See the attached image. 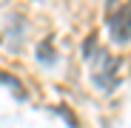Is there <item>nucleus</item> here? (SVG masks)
Returning <instances> with one entry per match:
<instances>
[{"mask_svg":"<svg viewBox=\"0 0 131 128\" xmlns=\"http://www.w3.org/2000/svg\"><path fill=\"white\" fill-rule=\"evenodd\" d=\"M6 3H9V0H0V6H6Z\"/></svg>","mask_w":131,"mask_h":128,"instance_id":"nucleus-4","label":"nucleus"},{"mask_svg":"<svg viewBox=\"0 0 131 128\" xmlns=\"http://www.w3.org/2000/svg\"><path fill=\"white\" fill-rule=\"evenodd\" d=\"M108 23V34H111V40L117 43V46H125V43L131 40V0H125L123 6L111 9L105 17Z\"/></svg>","mask_w":131,"mask_h":128,"instance_id":"nucleus-1","label":"nucleus"},{"mask_svg":"<svg viewBox=\"0 0 131 128\" xmlns=\"http://www.w3.org/2000/svg\"><path fill=\"white\" fill-rule=\"evenodd\" d=\"M37 60H40V63H46V66L57 60V54H54V46H51V37H49L46 43H40V46H37Z\"/></svg>","mask_w":131,"mask_h":128,"instance_id":"nucleus-3","label":"nucleus"},{"mask_svg":"<svg viewBox=\"0 0 131 128\" xmlns=\"http://www.w3.org/2000/svg\"><path fill=\"white\" fill-rule=\"evenodd\" d=\"M117 68H120V60L111 57L108 51H103V54H100V66L94 68V83L100 85V88L111 91V88H114V83H117V80H114Z\"/></svg>","mask_w":131,"mask_h":128,"instance_id":"nucleus-2","label":"nucleus"}]
</instances>
